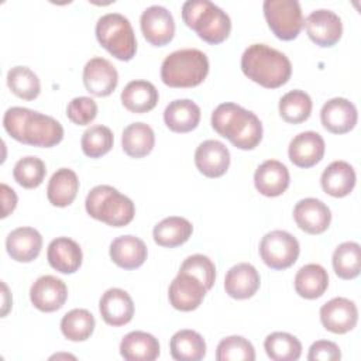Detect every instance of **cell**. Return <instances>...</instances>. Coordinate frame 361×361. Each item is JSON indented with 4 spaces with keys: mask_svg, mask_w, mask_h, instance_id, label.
Listing matches in <instances>:
<instances>
[{
    "mask_svg": "<svg viewBox=\"0 0 361 361\" xmlns=\"http://www.w3.org/2000/svg\"><path fill=\"white\" fill-rule=\"evenodd\" d=\"M0 193H1V203H3V210H1V217H7L17 206V195L16 192L6 183L0 185Z\"/></svg>",
    "mask_w": 361,
    "mask_h": 361,
    "instance_id": "bcb514c9",
    "label": "cell"
},
{
    "mask_svg": "<svg viewBox=\"0 0 361 361\" xmlns=\"http://www.w3.org/2000/svg\"><path fill=\"white\" fill-rule=\"evenodd\" d=\"M159 94L157 87L142 79L128 82L121 92V103L131 113H147L158 103Z\"/></svg>",
    "mask_w": 361,
    "mask_h": 361,
    "instance_id": "f1b7e54d",
    "label": "cell"
},
{
    "mask_svg": "<svg viewBox=\"0 0 361 361\" xmlns=\"http://www.w3.org/2000/svg\"><path fill=\"white\" fill-rule=\"evenodd\" d=\"M206 292V286L197 278L179 271L169 285L168 298L176 310L192 312L200 306Z\"/></svg>",
    "mask_w": 361,
    "mask_h": 361,
    "instance_id": "5bb4252c",
    "label": "cell"
},
{
    "mask_svg": "<svg viewBox=\"0 0 361 361\" xmlns=\"http://www.w3.org/2000/svg\"><path fill=\"white\" fill-rule=\"evenodd\" d=\"M99 312L107 324L120 327L131 322L134 316V302L124 289L110 288L99 300Z\"/></svg>",
    "mask_w": 361,
    "mask_h": 361,
    "instance_id": "ac0fdd59",
    "label": "cell"
},
{
    "mask_svg": "<svg viewBox=\"0 0 361 361\" xmlns=\"http://www.w3.org/2000/svg\"><path fill=\"white\" fill-rule=\"evenodd\" d=\"M267 355L274 361H296L302 354V343L290 333L274 331L264 341Z\"/></svg>",
    "mask_w": 361,
    "mask_h": 361,
    "instance_id": "e575fe53",
    "label": "cell"
},
{
    "mask_svg": "<svg viewBox=\"0 0 361 361\" xmlns=\"http://www.w3.org/2000/svg\"><path fill=\"white\" fill-rule=\"evenodd\" d=\"M79 190V179L75 171L69 168L56 169L47 186V197L56 207L69 206Z\"/></svg>",
    "mask_w": 361,
    "mask_h": 361,
    "instance_id": "f546056e",
    "label": "cell"
},
{
    "mask_svg": "<svg viewBox=\"0 0 361 361\" xmlns=\"http://www.w3.org/2000/svg\"><path fill=\"white\" fill-rule=\"evenodd\" d=\"M3 126L14 140L34 147L51 148L63 138V127L56 118L27 107L7 109Z\"/></svg>",
    "mask_w": 361,
    "mask_h": 361,
    "instance_id": "6da1fadb",
    "label": "cell"
},
{
    "mask_svg": "<svg viewBox=\"0 0 361 361\" xmlns=\"http://www.w3.org/2000/svg\"><path fill=\"white\" fill-rule=\"evenodd\" d=\"M241 71L252 82L276 89L289 80L292 63L283 52L267 44H252L241 55Z\"/></svg>",
    "mask_w": 361,
    "mask_h": 361,
    "instance_id": "3957f363",
    "label": "cell"
},
{
    "mask_svg": "<svg viewBox=\"0 0 361 361\" xmlns=\"http://www.w3.org/2000/svg\"><path fill=\"white\" fill-rule=\"evenodd\" d=\"M293 282L299 296L317 299L329 286V274L320 264H306L296 272Z\"/></svg>",
    "mask_w": 361,
    "mask_h": 361,
    "instance_id": "1f68e13d",
    "label": "cell"
},
{
    "mask_svg": "<svg viewBox=\"0 0 361 361\" xmlns=\"http://www.w3.org/2000/svg\"><path fill=\"white\" fill-rule=\"evenodd\" d=\"M195 165L204 176L219 178L230 166V151L219 140H206L195 151Z\"/></svg>",
    "mask_w": 361,
    "mask_h": 361,
    "instance_id": "d6986e66",
    "label": "cell"
},
{
    "mask_svg": "<svg viewBox=\"0 0 361 361\" xmlns=\"http://www.w3.org/2000/svg\"><path fill=\"white\" fill-rule=\"evenodd\" d=\"M278 107L281 117L286 123L299 124L310 117L313 103L306 92L300 89H293L281 97Z\"/></svg>",
    "mask_w": 361,
    "mask_h": 361,
    "instance_id": "d590c367",
    "label": "cell"
},
{
    "mask_svg": "<svg viewBox=\"0 0 361 361\" xmlns=\"http://www.w3.org/2000/svg\"><path fill=\"white\" fill-rule=\"evenodd\" d=\"M309 38L319 47H333L343 34V23L338 14L329 8L313 10L305 20Z\"/></svg>",
    "mask_w": 361,
    "mask_h": 361,
    "instance_id": "8fae6325",
    "label": "cell"
},
{
    "mask_svg": "<svg viewBox=\"0 0 361 361\" xmlns=\"http://www.w3.org/2000/svg\"><path fill=\"white\" fill-rule=\"evenodd\" d=\"M114 142L113 131L102 124L90 126L80 138V147L86 157L99 158L107 154Z\"/></svg>",
    "mask_w": 361,
    "mask_h": 361,
    "instance_id": "ab89813d",
    "label": "cell"
},
{
    "mask_svg": "<svg viewBox=\"0 0 361 361\" xmlns=\"http://www.w3.org/2000/svg\"><path fill=\"white\" fill-rule=\"evenodd\" d=\"M164 121L175 133H189L200 121V107L190 99L172 100L164 110Z\"/></svg>",
    "mask_w": 361,
    "mask_h": 361,
    "instance_id": "83f0119b",
    "label": "cell"
},
{
    "mask_svg": "<svg viewBox=\"0 0 361 361\" xmlns=\"http://www.w3.org/2000/svg\"><path fill=\"white\" fill-rule=\"evenodd\" d=\"M82 78L86 90L97 97L111 94L118 83L116 66L102 56H94L86 62Z\"/></svg>",
    "mask_w": 361,
    "mask_h": 361,
    "instance_id": "4fadbf2b",
    "label": "cell"
},
{
    "mask_svg": "<svg viewBox=\"0 0 361 361\" xmlns=\"http://www.w3.org/2000/svg\"><path fill=\"white\" fill-rule=\"evenodd\" d=\"M179 271L188 272L197 278L206 286L207 290L213 286L216 281V267L213 261L203 254H193L185 258Z\"/></svg>",
    "mask_w": 361,
    "mask_h": 361,
    "instance_id": "7bdbcfd3",
    "label": "cell"
},
{
    "mask_svg": "<svg viewBox=\"0 0 361 361\" xmlns=\"http://www.w3.org/2000/svg\"><path fill=\"white\" fill-rule=\"evenodd\" d=\"M111 261L123 269H135L141 267L148 255L145 243L135 235H120L110 244Z\"/></svg>",
    "mask_w": 361,
    "mask_h": 361,
    "instance_id": "d4e9b609",
    "label": "cell"
},
{
    "mask_svg": "<svg viewBox=\"0 0 361 361\" xmlns=\"http://www.w3.org/2000/svg\"><path fill=\"white\" fill-rule=\"evenodd\" d=\"M45 173H47V168L44 161L32 155L20 158L13 168L14 180L25 189L38 188L42 183Z\"/></svg>",
    "mask_w": 361,
    "mask_h": 361,
    "instance_id": "60d3db41",
    "label": "cell"
},
{
    "mask_svg": "<svg viewBox=\"0 0 361 361\" xmlns=\"http://www.w3.org/2000/svg\"><path fill=\"white\" fill-rule=\"evenodd\" d=\"M85 207L90 217L111 227L127 226L135 214L133 200L110 185H97L90 189Z\"/></svg>",
    "mask_w": 361,
    "mask_h": 361,
    "instance_id": "8992f818",
    "label": "cell"
},
{
    "mask_svg": "<svg viewBox=\"0 0 361 361\" xmlns=\"http://www.w3.org/2000/svg\"><path fill=\"white\" fill-rule=\"evenodd\" d=\"M290 182L288 168L276 159L264 161L254 173V185L257 190L268 197L282 195Z\"/></svg>",
    "mask_w": 361,
    "mask_h": 361,
    "instance_id": "44dd1931",
    "label": "cell"
},
{
    "mask_svg": "<svg viewBox=\"0 0 361 361\" xmlns=\"http://www.w3.org/2000/svg\"><path fill=\"white\" fill-rule=\"evenodd\" d=\"M96 320L86 309H72L61 320V331L71 341H85L94 330Z\"/></svg>",
    "mask_w": 361,
    "mask_h": 361,
    "instance_id": "74e56055",
    "label": "cell"
},
{
    "mask_svg": "<svg viewBox=\"0 0 361 361\" xmlns=\"http://www.w3.org/2000/svg\"><path fill=\"white\" fill-rule=\"evenodd\" d=\"M7 86L10 90L24 100H34L41 92V83L34 71L28 66H13L7 72Z\"/></svg>",
    "mask_w": 361,
    "mask_h": 361,
    "instance_id": "f35d334b",
    "label": "cell"
},
{
    "mask_svg": "<svg viewBox=\"0 0 361 361\" xmlns=\"http://www.w3.org/2000/svg\"><path fill=\"white\" fill-rule=\"evenodd\" d=\"M326 144L316 131H302L296 134L288 148L289 159L299 168H310L322 161Z\"/></svg>",
    "mask_w": 361,
    "mask_h": 361,
    "instance_id": "ffe728a7",
    "label": "cell"
},
{
    "mask_svg": "<svg viewBox=\"0 0 361 361\" xmlns=\"http://www.w3.org/2000/svg\"><path fill=\"white\" fill-rule=\"evenodd\" d=\"M1 286H3V310H1V316H6L10 306H11V299L8 300V288L4 282H1Z\"/></svg>",
    "mask_w": 361,
    "mask_h": 361,
    "instance_id": "7dc6e473",
    "label": "cell"
},
{
    "mask_svg": "<svg viewBox=\"0 0 361 361\" xmlns=\"http://www.w3.org/2000/svg\"><path fill=\"white\" fill-rule=\"evenodd\" d=\"M182 18L203 41L213 45L223 42L231 31L230 16L210 0H186Z\"/></svg>",
    "mask_w": 361,
    "mask_h": 361,
    "instance_id": "277c9868",
    "label": "cell"
},
{
    "mask_svg": "<svg viewBox=\"0 0 361 361\" xmlns=\"http://www.w3.org/2000/svg\"><path fill=\"white\" fill-rule=\"evenodd\" d=\"M300 252L299 241L285 230L267 233L259 243V255L265 265L272 269H286L292 267Z\"/></svg>",
    "mask_w": 361,
    "mask_h": 361,
    "instance_id": "9c48e42d",
    "label": "cell"
},
{
    "mask_svg": "<svg viewBox=\"0 0 361 361\" xmlns=\"http://www.w3.org/2000/svg\"><path fill=\"white\" fill-rule=\"evenodd\" d=\"M169 350L173 360L199 361L206 355V341L197 331L183 329L171 337Z\"/></svg>",
    "mask_w": 361,
    "mask_h": 361,
    "instance_id": "836d02e7",
    "label": "cell"
},
{
    "mask_svg": "<svg viewBox=\"0 0 361 361\" xmlns=\"http://www.w3.org/2000/svg\"><path fill=\"white\" fill-rule=\"evenodd\" d=\"M30 299L34 307L49 313L59 310L68 299L65 282L54 275L39 276L30 288Z\"/></svg>",
    "mask_w": 361,
    "mask_h": 361,
    "instance_id": "9a60e30c",
    "label": "cell"
},
{
    "mask_svg": "<svg viewBox=\"0 0 361 361\" xmlns=\"http://www.w3.org/2000/svg\"><path fill=\"white\" fill-rule=\"evenodd\" d=\"M192 223L180 216H169L155 224L152 230L154 241L161 247L173 248L182 245L192 235Z\"/></svg>",
    "mask_w": 361,
    "mask_h": 361,
    "instance_id": "4dcf8cb0",
    "label": "cell"
},
{
    "mask_svg": "<svg viewBox=\"0 0 361 361\" xmlns=\"http://www.w3.org/2000/svg\"><path fill=\"white\" fill-rule=\"evenodd\" d=\"M121 145L128 157L142 158L148 155L155 145L154 130L142 121L131 123L123 130Z\"/></svg>",
    "mask_w": 361,
    "mask_h": 361,
    "instance_id": "d6a6232c",
    "label": "cell"
},
{
    "mask_svg": "<svg viewBox=\"0 0 361 361\" xmlns=\"http://www.w3.org/2000/svg\"><path fill=\"white\" fill-rule=\"evenodd\" d=\"M333 268L338 278L353 279L361 269V247L355 241L341 243L333 252Z\"/></svg>",
    "mask_w": 361,
    "mask_h": 361,
    "instance_id": "8d00e7d4",
    "label": "cell"
},
{
    "mask_svg": "<svg viewBox=\"0 0 361 361\" xmlns=\"http://www.w3.org/2000/svg\"><path fill=\"white\" fill-rule=\"evenodd\" d=\"M209 73L206 54L196 48L171 52L161 65V79L171 87H193L200 85Z\"/></svg>",
    "mask_w": 361,
    "mask_h": 361,
    "instance_id": "5b68a950",
    "label": "cell"
},
{
    "mask_svg": "<svg viewBox=\"0 0 361 361\" xmlns=\"http://www.w3.org/2000/svg\"><path fill=\"white\" fill-rule=\"evenodd\" d=\"M42 248V235L34 227H17L6 238V250L17 262L34 261Z\"/></svg>",
    "mask_w": 361,
    "mask_h": 361,
    "instance_id": "7402d4cb",
    "label": "cell"
},
{
    "mask_svg": "<svg viewBox=\"0 0 361 361\" xmlns=\"http://www.w3.org/2000/svg\"><path fill=\"white\" fill-rule=\"evenodd\" d=\"M47 259L49 265L61 274L76 272L83 259L80 245L69 237H56L48 244Z\"/></svg>",
    "mask_w": 361,
    "mask_h": 361,
    "instance_id": "603a6c76",
    "label": "cell"
},
{
    "mask_svg": "<svg viewBox=\"0 0 361 361\" xmlns=\"http://www.w3.org/2000/svg\"><path fill=\"white\" fill-rule=\"evenodd\" d=\"M140 25L144 38L155 47L166 45L175 34L173 16L166 7L159 4H152L141 13Z\"/></svg>",
    "mask_w": 361,
    "mask_h": 361,
    "instance_id": "30bf717a",
    "label": "cell"
},
{
    "mask_svg": "<svg viewBox=\"0 0 361 361\" xmlns=\"http://www.w3.org/2000/svg\"><path fill=\"white\" fill-rule=\"evenodd\" d=\"M159 351L158 338L141 330L127 333L120 343V355L127 361H154Z\"/></svg>",
    "mask_w": 361,
    "mask_h": 361,
    "instance_id": "4316f807",
    "label": "cell"
},
{
    "mask_svg": "<svg viewBox=\"0 0 361 361\" xmlns=\"http://www.w3.org/2000/svg\"><path fill=\"white\" fill-rule=\"evenodd\" d=\"M357 175L347 161H333L322 173L320 183L323 190L333 197H344L355 186Z\"/></svg>",
    "mask_w": 361,
    "mask_h": 361,
    "instance_id": "484cf974",
    "label": "cell"
},
{
    "mask_svg": "<svg viewBox=\"0 0 361 361\" xmlns=\"http://www.w3.org/2000/svg\"><path fill=\"white\" fill-rule=\"evenodd\" d=\"M262 10L275 37L282 41H290L299 35L305 18L298 0H265Z\"/></svg>",
    "mask_w": 361,
    "mask_h": 361,
    "instance_id": "ba28073f",
    "label": "cell"
},
{
    "mask_svg": "<svg viewBox=\"0 0 361 361\" xmlns=\"http://www.w3.org/2000/svg\"><path fill=\"white\" fill-rule=\"evenodd\" d=\"M320 322L334 334L348 333L358 322L357 305L343 296L333 298L320 307Z\"/></svg>",
    "mask_w": 361,
    "mask_h": 361,
    "instance_id": "7c38bea8",
    "label": "cell"
},
{
    "mask_svg": "<svg viewBox=\"0 0 361 361\" xmlns=\"http://www.w3.org/2000/svg\"><path fill=\"white\" fill-rule=\"evenodd\" d=\"M66 116L72 123L78 126H86L96 118L97 104L89 96L73 97L66 107Z\"/></svg>",
    "mask_w": 361,
    "mask_h": 361,
    "instance_id": "ee69618b",
    "label": "cell"
},
{
    "mask_svg": "<svg viewBox=\"0 0 361 361\" xmlns=\"http://www.w3.org/2000/svg\"><path fill=\"white\" fill-rule=\"evenodd\" d=\"M212 127L240 149H254L262 140V123L257 114L231 102L213 110Z\"/></svg>",
    "mask_w": 361,
    "mask_h": 361,
    "instance_id": "7a4b0ae2",
    "label": "cell"
},
{
    "mask_svg": "<svg viewBox=\"0 0 361 361\" xmlns=\"http://www.w3.org/2000/svg\"><path fill=\"white\" fill-rule=\"evenodd\" d=\"M293 219L300 230L309 234H320L329 228L331 212L320 199L305 197L295 204Z\"/></svg>",
    "mask_w": 361,
    "mask_h": 361,
    "instance_id": "e0dca14e",
    "label": "cell"
},
{
    "mask_svg": "<svg viewBox=\"0 0 361 361\" xmlns=\"http://www.w3.org/2000/svg\"><path fill=\"white\" fill-rule=\"evenodd\" d=\"M217 361H254V345L243 336H228L221 338L216 348Z\"/></svg>",
    "mask_w": 361,
    "mask_h": 361,
    "instance_id": "b9f144b4",
    "label": "cell"
},
{
    "mask_svg": "<svg viewBox=\"0 0 361 361\" xmlns=\"http://www.w3.org/2000/svg\"><path fill=\"white\" fill-rule=\"evenodd\" d=\"M320 120L323 127L333 134L348 133L357 124V107L345 97H333L323 104Z\"/></svg>",
    "mask_w": 361,
    "mask_h": 361,
    "instance_id": "2e32d148",
    "label": "cell"
},
{
    "mask_svg": "<svg viewBox=\"0 0 361 361\" xmlns=\"http://www.w3.org/2000/svg\"><path fill=\"white\" fill-rule=\"evenodd\" d=\"M341 358L340 347L329 340L314 341L307 354L309 361H337Z\"/></svg>",
    "mask_w": 361,
    "mask_h": 361,
    "instance_id": "f6af8a7d",
    "label": "cell"
},
{
    "mask_svg": "<svg viewBox=\"0 0 361 361\" xmlns=\"http://www.w3.org/2000/svg\"><path fill=\"white\" fill-rule=\"evenodd\" d=\"M261 278L254 265L240 262L233 265L224 276L226 293L234 299H248L254 296L259 288Z\"/></svg>",
    "mask_w": 361,
    "mask_h": 361,
    "instance_id": "cb8c5ba5",
    "label": "cell"
},
{
    "mask_svg": "<svg viewBox=\"0 0 361 361\" xmlns=\"http://www.w3.org/2000/svg\"><path fill=\"white\" fill-rule=\"evenodd\" d=\"M100 45L120 61H130L137 52V39L130 20L120 13H106L96 23Z\"/></svg>",
    "mask_w": 361,
    "mask_h": 361,
    "instance_id": "52a82bcc",
    "label": "cell"
}]
</instances>
